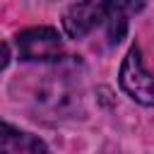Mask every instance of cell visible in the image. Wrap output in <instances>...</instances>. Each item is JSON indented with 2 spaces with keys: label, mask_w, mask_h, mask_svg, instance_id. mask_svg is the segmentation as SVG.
Instances as JSON below:
<instances>
[{
  "label": "cell",
  "mask_w": 154,
  "mask_h": 154,
  "mask_svg": "<svg viewBox=\"0 0 154 154\" xmlns=\"http://www.w3.org/2000/svg\"><path fill=\"white\" fill-rule=\"evenodd\" d=\"M118 82H120V89L132 101L154 108V75L147 70V65L142 60V51L137 43L130 46L128 55L123 58Z\"/></svg>",
  "instance_id": "6da1fadb"
},
{
  "label": "cell",
  "mask_w": 154,
  "mask_h": 154,
  "mask_svg": "<svg viewBox=\"0 0 154 154\" xmlns=\"http://www.w3.org/2000/svg\"><path fill=\"white\" fill-rule=\"evenodd\" d=\"M17 53L19 60H36V63H51L58 60L63 53V41L53 26H31L17 34Z\"/></svg>",
  "instance_id": "7a4b0ae2"
},
{
  "label": "cell",
  "mask_w": 154,
  "mask_h": 154,
  "mask_svg": "<svg viewBox=\"0 0 154 154\" xmlns=\"http://www.w3.org/2000/svg\"><path fill=\"white\" fill-rule=\"evenodd\" d=\"M96 26H103V5L101 0H77L63 14V29L70 38H84Z\"/></svg>",
  "instance_id": "3957f363"
},
{
  "label": "cell",
  "mask_w": 154,
  "mask_h": 154,
  "mask_svg": "<svg viewBox=\"0 0 154 154\" xmlns=\"http://www.w3.org/2000/svg\"><path fill=\"white\" fill-rule=\"evenodd\" d=\"M101 5H103L106 38H108L111 46H116V43L123 41L130 17L137 14L144 7V0H101Z\"/></svg>",
  "instance_id": "277c9868"
},
{
  "label": "cell",
  "mask_w": 154,
  "mask_h": 154,
  "mask_svg": "<svg viewBox=\"0 0 154 154\" xmlns=\"http://www.w3.org/2000/svg\"><path fill=\"white\" fill-rule=\"evenodd\" d=\"M36 152H48V144L0 120V154H36Z\"/></svg>",
  "instance_id": "5b68a950"
},
{
  "label": "cell",
  "mask_w": 154,
  "mask_h": 154,
  "mask_svg": "<svg viewBox=\"0 0 154 154\" xmlns=\"http://www.w3.org/2000/svg\"><path fill=\"white\" fill-rule=\"evenodd\" d=\"M7 63H10V48H7V43L0 41V72L7 67Z\"/></svg>",
  "instance_id": "8992f818"
}]
</instances>
